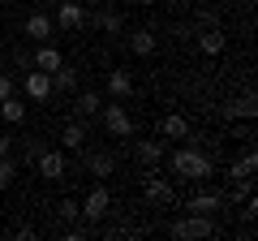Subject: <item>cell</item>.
<instances>
[{"label":"cell","instance_id":"obj_1","mask_svg":"<svg viewBox=\"0 0 258 241\" xmlns=\"http://www.w3.org/2000/svg\"><path fill=\"white\" fill-rule=\"evenodd\" d=\"M168 168H172V176H181V181H198V186H203L207 176L215 172L211 155H207V151H198V142H189V138H185V147L172 151Z\"/></svg>","mask_w":258,"mask_h":241},{"label":"cell","instance_id":"obj_2","mask_svg":"<svg viewBox=\"0 0 258 241\" xmlns=\"http://www.w3.org/2000/svg\"><path fill=\"white\" fill-rule=\"evenodd\" d=\"M215 215H198V211H189L185 220H176L172 228H168V237H176V241H194V237H215Z\"/></svg>","mask_w":258,"mask_h":241},{"label":"cell","instance_id":"obj_3","mask_svg":"<svg viewBox=\"0 0 258 241\" xmlns=\"http://www.w3.org/2000/svg\"><path fill=\"white\" fill-rule=\"evenodd\" d=\"M99 120H103V130L112 134V138H134V116L125 112V99H116V103H103L99 108Z\"/></svg>","mask_w":258,"mask_h":241},{"label":"cell","instance_id":"obj_4","mask_svg":"<svg viewBox=\"0 0 258 241\" xmlns=\"http://www.w3.org/2000/svg\"><path fill=\"white\" fill-rule=\"evenodd\" d=\"M108 207H112V194H108V186H91V194L82 198V215L91 224H99L103 215H108Z\"/></svg>","mask_w":258,"mask_h":241},{"label":"cell","instance_id":"obj_5","mask_svg":"<svg viewBox=\"0 0 258 241\" xmlns=\"http://www.w3.org/2000/svg\"><path fill=\"white\" fill-rule=\"evenodd\" d=\"M86 13H91V9H86V5H78V0H60V9H56V26H60V30H82L86 26Z\"/></svg>","mask_w":258,"mask_h":241},{"label":"cell","instance_id":"obj_6","mask_svg":"<svg viewBox=\"0 0 258 241\" xmlns=\"http://www.w3.org/2000/svg\"><path fill=\"white\" fill-rule=\"evenodd\" d=\"M22 86H26V99L43 103L47 95H52V74H43V69L30 65V69H26V78H22Z\"/></svg>","mask_w":258,"mask_h":241},{"label":"cell","instance_id":"obj_7","mask_svg":"<svg viewBox=\"0 0 258 241\" xmlns=\"http://www.w3.org/2000/svg\"><path fill=\"white\" fill-rule=\"evenodd\" d=\"M35 164H39V176H43V181H60V176L64 172H69V164H64V155H60V151H39V159H35Z\"/></svg>","mask_w":258,"mask_h":241},{"label":"cell","instance_id":"obj_8","mask_svg":"<svg viewBox=\"0 0 258 241\" xmlns=\"http://www.w3.org/2000/svg\"><path fill=\"white\" fill-rule=\"evenodd\" d=\"M164 147H168L164 138H142V142H134V155H138L142 168H155V164H164Z\"/></svg>","mask_w":258,"mask_h":241},{"label":"cell","instance_id":"obj_9","mask_svg":"<svg viewBox=\"0 0 258 241\" xmlns=\"http://www.w3.org/2000/svg\"><path fill=\"white\" fill-rule=\"evenodd\" d=\"M159 138H168V142H185V138H189V120H185L181 112H168V116H159Z\"/></svg>","mask_w":258,"mask_h":241},{"label":"cell","instance_id":"obj_10","mask_svg":"<svg viewBox=\"0 0 258 241\" xmlns=\"http://www.w3.org/2000/svg\"><path fill=\"white\" fill-rule=\"evenodd\" d=\"M22 30H26V39H39V43H47V39L56 35V22L47 18V13H30V18L22 22Z\"/></svg>","mask_w":258,"mask_h":241},{"label":"cell","instance_id":"obj_11","mask_svg":"<svg viewBox=\"0 0 258 241\" xmlns=\"http://www.w3.org/2000/svg\"><path fill=\"white\" fill-rule=\"evenodd\" d=\"M254 112H258V103H254V95H241V99H228L224 103V120H254Z\"/></svg>","mask_w":258,"mask_h":241},{"label":"cell","instance_id":"obj_12","mask_svg":"<svg viewBox=\"0 0 258 241\" xmlns=\"http://www.w3.org/2000/svg\"><path fill=\"white\" fill-rule=\"evenodd\" d=\"M86 22H91V26H99L103 35H120V30H125V22H120L116 9H95V13H86Z\"/></svg>","mask_w":258,"mask_h":241},{"label":"cell","instance_id":"obj_13","mask_svg":"<svg viewBox=\"0 0 258 241\" xmlns=\"http://www.w3.org/2000/svg\"><path fill=\"white\" fill-rule=\"evenodd\" d=\"M108 95L112 99H129L134 95V74L129 69H108Z\"/></svg>","mask_w":258,"mask_h":241},{"label":"cell","instance_id":"obj_14","mask_svg":"<svg viewBox=\"0 0 258 241\" xmlns=\"http://www.w3.org/2000/svg\"><path fill=\"white\" fill-rule=\"evenodd\" d=\"M86 172L91 176H112L116 172V155H112V151H91V155H86Z\"/></svg>","mask_w":258,"mask_h":241},{"label":"cell","instance_id":"obj_15","mask_svg":"<svg viewBox=\"0 0 258 241\" xmlns=\"http://www.w3.org/2000/svg\"><path fill=\"white\" fill-rule=\"evenodd\" d=\"M220 207H224V194H215V190H198L189 198V211H198V215H215Z\"/></svg>","mask_w":258,"mask_h":241},{"label":"cell","instance_id":"obj_16","mask_svg":"<svg viewBox=\"0 0 258 241\" xmlns=\"http://www.w3.org/2000/svg\"><path fill=\"white\" fill-rule=\"evenodd\" d=\"M125 43H129V52H134V56H155V30H129V39H125Z\"/></svg>","mask_w":258,"mask_h":241},{"label":"cell","instance_id":"obj_17","mask_svg":"<svg viewBox=\"0 0 258 241\" xmlns=\"http://www.w3.org/2000/svg\"><path fill=\"white\" fill-rule=\"evenodd\" d=\"M52 91H60V95H74L78 91V69H69L60 61V65L52 69Z\"/></svg>","mask_w":258,"mask_h":241},{"label":"cell","instance_id":"obj_18","mask_svg":"<svg viewBox=\"0 0 258 241\" xmlns=\"http://www.w3.org/2000/svg\"><path fill=\"white\" fill-rule=\"evenodd\" d=\"M60 147L64 151H82L86 147V125L82 120H69V125L60 130Z\"/></svg>","mask_w":258,"mask_h":241},{"label":"cell","instance_id":"obj_19","mask_svg":"<svg viewBox=\"0 0 258 241\" xmlns=\"http://www.w3.org/2000/svg\"><path fill=\"white\" fill-rule=\"evenodd\" d=\"M198 52H203V56H220V52H224V30H220V26L198 30Z\"/></svg>","mask_w":258,"mask_h":241},{"label":"cell","instance_id":"obj_20","mask_svg":"<svg viewBox=\"0 0 258 241\" xmlns=\"http://www.w3.org/2000/svg\"><path fill=\"white\" fill-rule=\"evenodd\" d=\"M103 108V99H99V95H95V91H74V112H78V116H95V112H99Z\"/></svg>","mask_w":258,"mask_h":241},{"label":"cell","instance_id":"obj_21","mask_svg":"<svg viewBox=\"0 0 258 241\" xmlns=\"http://www.w3.org/2000/svg\"><path fill=\"white\" fill-rule=\"evenodd\" d=\"M0 116L9 120V125H22V120H26V99H18V91H13L9 99H0Z\"/></svg>","mask_w":258,"mask_h":241},{"label":"cell","instance_id":"obj_22","mask_svg":"<svg viewBox=\"0 0 258 241\" xmlns=\"http://www.w3.org/2000/svg\"><path fill=\"white\" fill-rule=\"evenodd\" d=\"M254 168H258V155H254V151H241V159H237V164H228V176H232V181H245V176H254Z\"/></svg>","mask_w":258,"mask_h":241},{"label":"cell","instance_id":"obj_23","mask_svg":"<svg viewBox=\"0 0 258 241\" xmlns=\"http://www.w3.org/2000/svg\"><path fill=\"white\" fill-rule=\"evenodd\" d=\"M147 198H151V203H172V181H164V176H151V181H147Z\"/></svg>","mask_w":258,"mask_h":241},{"label":"cell","instance_id":"obj_24","mask_svg":"<svg viewBox=\"0 0 258 241\" xmlns=\"http://www.w3.org/2000/svg\"><path fill=\"white\" fill-rule=\"evenodd\" d=\"M30 65H35V69H43V74H52V69L60 65V52H56L52 43H43V47L35 52V61H30Z\"/></svg>","mask_w":258,"mask_h":241},{"label":"cell","instance_id":"obj_25","mask_svg":"<svg viewBox=\"0 0 258 241\" xmlns=\"http://www.w3.org/2000/svg\"><path fill=\"white\" fill-rule=\"evenodd\" d=\"M18 155H0V190H9L13 186V176H18Z\"/></svg>","mask_w":258,"mask_h":241},{"label":"cell","instance_id":"obj_26","mask_svg":"<svg viewBox=\"0 0 258 241\" xmlns=\"http://www.w3.org/2000/svg\"><path fill=\"white\" fill-rule=\"evenodd\" d=\"M56 215H60L64 224H74L78 215H82V203H74V198H60V207H56Z\"/></svg>","mask_w":258,"mask_h":241},{"label":"cell","instance_id":"obj_27","mask_svg":"<svg viewBox=\"0 0 258 241\" xmlns=\"http://www.w3.org/2000/svg\"><path fill=\"white\" fill-rule=\"evenodd\" d=\"M211 26H220V18H215L211 9H203V13H194V30H211Z\"/></svg>","mask_w":258,"mask_h":241},{"label":"cell","instance_id":"obj_28","mask_svg":"<svg viewBox=\"0 0 258 241\" xmlns=\"http://www.w3.org/2000/svg\"><path fill=\"white\" fill-rule=\"evenodd\" d=\"M39 151H43V142H26V147H22V159H26V164H35Z\"/></svg>","mask_w":258,"mask_h":241},{"label":"cell","instance_id":"obj_29","mask_svg":"<svg viewBox=\"0 0 258 241\" xmlns=\"http://www.w3.org/2000/svg\"><path fill=\"white\" fill-rule=\"evenodd\" d=\"M13 91H18V86H13V78H9V74H0V99H9Z\"/></svg>","mask_w":258,"mask_h":241},{"label":"cell","instance_id":"obj_30","mask_svg":"<svg viewBox=\"0 0 258 241\" xmlns=\"http://www.w3.org/2000/svg\"><path fill=\"white\" fill-rule=\"evenodd\" d=\"M0 155H13V138L9 134H0Z\"/></svg>","mask_w":258,"mask_h":241},{"label":"cell","instance_id":"obj_31","mask_svg":"<svg viewBox=\"0 0 258 241\" xmlns=\"http://www.w3.org/2000/svg\"><path fill=\"white\" fill-rule=\"evenodd\" d=\"M125 5H155V0H125Z\"/></svg>","mask_w":258,"mask_h":241},{"label":"cell","instance_id":"obj_32","mask_svg":"<svg viewBox=\"0 0 258 241\" xmlns=\"http://www.w3.org/2000/svg\"><path fill=\"white\" fill-rule=\"evenodd\" d=\"M95 5H99V0H95Z\"/></svg>","mask_w":258,"mask_h":241}]
</instances>
